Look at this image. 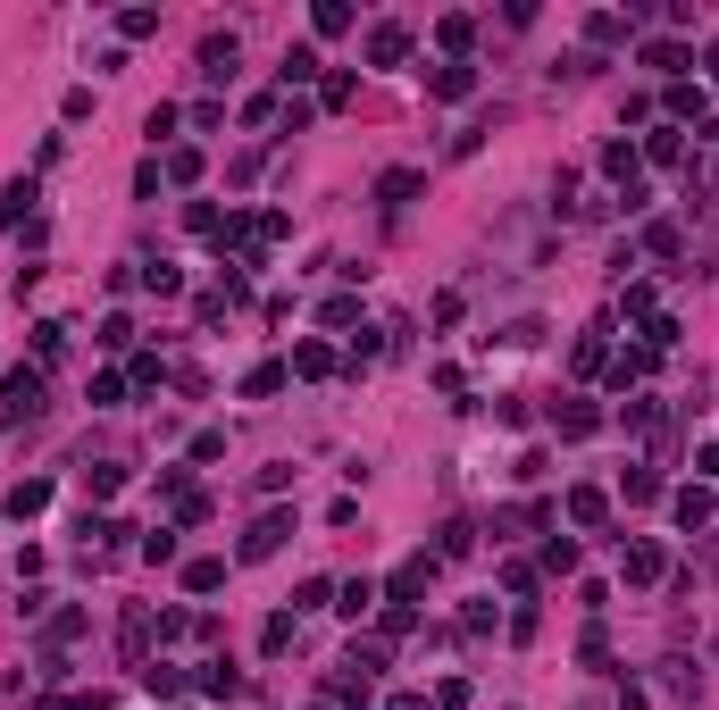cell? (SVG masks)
I'll use <instances>...</instances> for the list:
<instances>
[{"mask_svg": "<svg viewBox=\"0 0 719 710\" xmlns=\"http://www.w3.org/2000/svg\"><path fill=\"white\" fill-rule=\"evenodd\" d=\"M335 610H343V619H368V610H377V585H368V577H352V585L335 594Z\"/></svg>", "mask_w": 719, "mask_h": 710, "instance_id": "8fae6325", "label": "cell"}, {"mask_svg": "<svg viewBox=\"0 0 719 710\" xmlns=\"http://www.w3.org/2000/svg\"><path fill=\"white\" fill-rule=\"evenodd\" d=\"M569 368H577V376H594V368H602V326H594V335H577V351H569Z\"/></svg>", "mask_w": 719, "mask_h": 710, "instance_id": "7402d4cb", "label": "cell"}, {"mask_svg": "<svg viewBox=\"0 0 719 710\" xmlns=\"http://www.w3.org/2000/svg\"><path fill=\"white\" fill-rule=\"evenodd\" d=\"M276 385H285V360H260V368L243 376V393H251V401H260V393H276Z\"/></svg>", "mask_w": 719, "mask_h": 710, "instance_id": "d6986e66", "label": "cell"}, {"mask_svg": "<svg viewBox=\"0 0 719 710\" xmlns=\"http://www.w3.org/2000/svg\"><path fill=\"white\" fill-rule=\"evenodd\" d=\"M602 510H611V502H602L594 485H577V493H569V527H602Z\"/></svg>", "mask_w": 719, "mask_h": 710, "instance_id": "7c38bea8", "label": "cell"}, {"mask_svg": "<svg viewBox=\"0 0 719 710\" xmlns=\"http://www.w3.org/2000/svg\"><path fill=\"white\" fill-rule=\"evenodd\" d=\"M469 543H477V527H469V518H444V543H435V552H444V560H460Z\"/></svg>", "mask_w": 719, "mask_h": 710, "instance_id": "e0dca14e", "label": "cell"}, {"mask_svg": "<svg viewBox=\"0 0 719 710\" xmlns=\"http://www.w3.org/2000/svg\"><path fill=\"white\" fill-rule=\"evenodd\" d=\"M653 360H661V351H653V343H636V351H619V360H611V385H619V393H628V385H636V376H653Z\"/></svg>", "mask_w": 719, "mask_h": 710, "instance_id": "9c48e42d", "label": "cell"}, {"mask_svg": "<svg viewBox=\"0 0 719 710\" xmlns=\"http://www.w3.org/2000/svg\"><path fill=\"white\" fill-rule=\"evenodd\" d=\"M26 209H34V176H17V184H9V201H0V218H26Z\"/></svg>", "mask_w": 719, "mask_h": 710, "instance_id": "4316f807", "label": "cell"}, {"mask_svg": "<svg viewBox=\"0 0 719 710\" xmlns=\"http://www.w3.org/2000/svg\"><path fill=\"white\" fill-rule=\"evenodd\" d=\"M669 510H678V527H703V518H711V493H703V485H686Z\"/></svg>", "mask_w": 719, "mask_h": 710, "instance_id": "9a60e30c", "label": "cell"}, {"mask_svg": "<svg viewBox=\"0 0 719 710\" xmlns=\"http://www.w3.org/2000/svg\"><path fill=\"white\" fill-rule=\"evenodd\" d=\"M201 76H210V84L235 76V34H210V42H201Z\"/></svg>", "mask_w": 719, "mask_h": 710, "instance_id": "ba28073f", "label": "cell"}, {"mask_svg": "<svg viewBox=\"0 0 719 710\" xmlns=\"http://www.w3.org/2000/svg\"><path fill=\"white\" fill-rule=\"evenodd\" d=\"M218 585H226V560H193L184 568V594H218Z\"/></svg>", "mask_w": 719, "mask_h": 710, "instance_id": "5bb4252c", "label": "cell"}, {"mask_svg": "<svg viewBox=\"0 0 719 710\" xmlns=\"http://www.w3.org/2000/svg\"><path fill=\"white\" fill-rule=\"evenodd\" d=\"M285 535H293V510H268V518H251V535H243V560H268V552H285Z\"/></svg>", "mask_w": 719, "mask_h": 710, "instance_id": "6da1fadb", "label": "cell"}, {"mask_svg": "<svg viewBox=\"0 0 719 710\" xmlns=\"http://www.w3.org/2000/svg\"><path fill=\"white\" fill-rule=\"evenodd\" d=\"M276 76H285V92L310 84V76H318V51H285V67H276Z\"/></svg>", "mask_w": 719, "mask_h": 710, "instance_id": "44dd1931", "label": "cell"}, {"mask_svg": "<svg viewBox=\"0 0 719 710\" xmlns=\"http://www.w3.org/2000/svg\"><path fill=\"white\" fill-rule=\"evenodd\" d=\"M235 685H243V677L226 669V660H210V669H201V694H235Z\"/></svg>", "mask_w": 719, "mask_h": 710, "instance_id": "f1b7e54d", "label": "cell"}, {"mask_svg": "<svg viewBox=\"0 0 719 710\" xmlns=\"http://www.w3.org/2000/svg\"><path fill=\"white\" fill-rule=\"evenodd\" d=\"M143 560H151V568H159V560H176V535H168V527H151V535H143Z\"/></svg>", "mask_w": 719, "mask_h": 710, "instance_id": "1f68e13d", "label": "cell"}, {"mask_svg": "<svg viewBox=\"0 0 719 710\" xmlns=\"http://www.w3.org/2000/svg\"><path fill=\"white\" fill-rule=\"evenodd\" d=\"M586 42H594V51H602V42H628V17H611V9L586 17Z\"/></svg>", "mask_w": 719, "mask_h": 710, "instance_id": "2e32d148", "label": "cell"}, {"mask_svg": "<svg viewBox=\"0 0 719 710\" xmlns=\"http://www.w3.org/2000/svg\"><path fill=\"white\" fill-rule=\"evenodd\" d=\"M42 510H51V485H42V477H26L9 493V518H42Z\"/></svg>", "mask_w": 719, "mask_h": 710, "instance_id": "30bf717a", "label": "cell"}, {"mask_svg": "<svg viewBox=\"0 0 719 710\" xmlns=\"http://www.w3.org/2000/svg\"><path fill=\"white\" fill-rule=\"evenodd\" d=\"M118 485H126V468H118V460H101V468L84 460V493H118Z\"/></svg>", "mask_w": 719, "mask_h": 710, "instance_id": "ffe728a7", "label": "cell"}, {"mask_svg": "<svg viewBox=\"0 0 719 710\" xmlns=\"http://www.w3.org/2000/svg\"><path fill=\"white\" fill-rule=\"evenodd\" d=\"M402 51H410V26H368V67H402Z\"/></svg>", "mask_w": 719, "mask_h": 710, "instance_id": "277c9868", "label": "cell"}, {"mask_svg": "<svg viewBox=\"0 0 719 710\" xmlns=\"http://www.w3.org/2000/svg\"><path fill=\"white\" fill-rule=\"evenodd\" d=\"M285 644H293V619H285V610H276V619L260 627V652H285Z\"/></svg>", "mask_w": 719, "mask_h": 710, "instance_id": "f546056e", "label": "cell"}, {"mask_svg": "<svg viewBox=\"0 0 719 710\" xmlns=\"http://www.w3.org/2000/svg\"><path fill=\"white\" fill-rule=\"evenodd\" d=\"M644 67H669V76H678L686 51H678V42H644Z\"/></svg>", "mask_w": 719, "mask_h": 710, "instance_id": "83f0119b", "label": "cell"}, {"mask_svg": "<svg viewBox=\"0 0 719 710\" xmlns=\"http://www.w3.org/2000/svg\"><path fill=\"white\" fill-rule=\"evenodd\" d=\"M385 710H427V694H393V702H385Z\"/></svg>", "mask_w": 719, "mask_h": 710, "instance_id": "d6a6232c", "label": "cell"}, {"mask_svg": "<svg viewBox=\"0 0 719 710\" xmlns=\"http://www.w3.org/2000/svg\"><path fill=\"white\" fill-rule=\"evenodd\" d=\"M427 577H435V560H402V568L385 577V602H402V610H410V602L427 594Z\"/></svg>", "mask_w": 719, "mask_h": 710, "instance_id": "3957f363", "label": "cell"}, {"mask_svg": "<svg viewBox=\"0 0 719 710\" xmlns=\"http://www.w3.org/2000/svg\"><path fill=\"white\" fill-rule=\"evenodd\" d=\"M427 92H435V101H469V92H477V67H435V76H427Z\"/></svg>", "mask_w": 719, "mask_h": 710, "instance_id": "8992f818", "label": "cell"}, {"mask_svg": "<svg viewBox=\"0 0 719 710\" xmlns=\"http://www.w3.org/2000/svg\"><path fill=\"white\" fill-rule=\"evenodd\" d=\"M544 568H561V577H569V568H577V543H569V535H552V543H544Z\"/></svg>", "mask_w": 719, "mask_h": 710, "instance_id": "4dcf8cb0", "label": "cell"}, {"mask_svg": "<svg viewBox=\"0 0 719 710\" xmlns=\"http://www.w3.org/2000/svg\"><path fill=\"white\" fill-rule=\"evenodd\" d=\"M101 343H109V351H126V343H134V318H126V310H109V318H101Z\"/></svg>", "mask_w": 719, "mask_h": 710, "instance_id": "484cf974", "label": "cell"}, {"mask_svg": "<svg viewBox=\"0 0 719 710\" xmlns=\"http://www.w3.org/2000/svg\"><path fill=\"white\" fill-rule=\"evenodd\" d=\"M669 577V552L661 543H628V585H661Z\"/></svg>", "mask_w": 719, "mask_h": 710, "instance_id": "5b68a950", "label": "cell"}, {"mask_svg": "<svg viewBox=\"0 0 719 710\" xmlns=\"http://www.w3.org/2000/svg\"><path fill=\"white\" fill-rule=\"evenodd\" d=\"M118 34H126V42H143V34H159V9H126V17H118Z\"/></svg>", "mask_w": 719, "mask_h": 710, "instance_id": "d4e9b609", "label": "cell"}, {"mask_svg": "<svg viewBox=\"0 0 719 710\" xmlns=\"http://www.w3.org/2000/svg\"><path fill=\"white\" fill-rule=\"evenodd\" d=\"M293 368H301V376H327V368H335V351H327V343H301V351H293Z\"/></svg>", "mask_w": 719, "mask_h": 710, "instance_id": "603a6c76", "label": "cell"}, {"mask_svg": "<svg viewBox=\"0 0 719 710\" xmlns=\"http://www.w3.org/2000/svg\"><path fill=\"white\" fill-rule=\"evenodd\" d=\"M703 67H711V84H719V42H711V59H703Z\"/></svg>", "mask_w": 719, "mask_h": 710, "instance_id": "836d02e7", "label": "cell"}, {"mask_svg": "<svg viewBox=\"0 0 719 710\" xmlns=\"http://www.w3.org/2000/svg\"><path fill=\"white\" fill-rule=\"evenodd\" d=\"M377 193H385V209H402L410 193H419V176H410V168H393V176H377Z\"/></svg>", "mask_w": 719, "mask_h": 710, "instance_id": "ac0fdd59", "label": "cell"}, {"mask_svg": "<svg viewBox=\"0 0 719 710\" xmlns=\"http://www.w3.org/2000/svg\"><path fill=\"white\" fill-rule=\"evenodd\" d=\"M644 251H653V259H678L686 243H678V226H644Z\"/></svg>", "mask_w": 719, "mask_h": 710, "instance_id": "cb8c5ba5", "label": "cell"}, {"mask_svg": "<svg viewBox=\"0 0 719 710\" xmlns=\"http://www.w3.org/2000/svg\"><path fill=\"white\" fill-rule=\"evenodd\" d=\"M0 401H9V418H34L42 410V368H9L0 376Z\"/></svg>", "mask_w": 719, "mask_h": 710, "instance_id": "7a4b0ae2", "label": "cell"}, {"mask_svg": "<svg viewBox=\"0 0 719 710\" xmlns=\"http://www.w3.org/2000/svg\"><path fill=\"white\" fill-rule=\"evenodd\" d=\"M552 426H561L569 443H586L594 426H602V410H594V401H561V410H552Z\"/></svg>", "mask_w": 719, "mask_h": 710, "instance_id": "52a82bcc", "label": "cell"}, {"mask_svg": "<svg viewBox=\"0 0 719 710\" xmlns=\"http://www.w3.org/2000/svg\"><path fill=\"white\" fill-rule=\"evenodd\" d=\"M644 159H661V168H669V159H686V134H678V126H653V134H644Z\"/></svg>", "mask_w": 719, "mask_h": 710, "instance_id": "4fadbf2b", "label": "cell"}]
</instances>
